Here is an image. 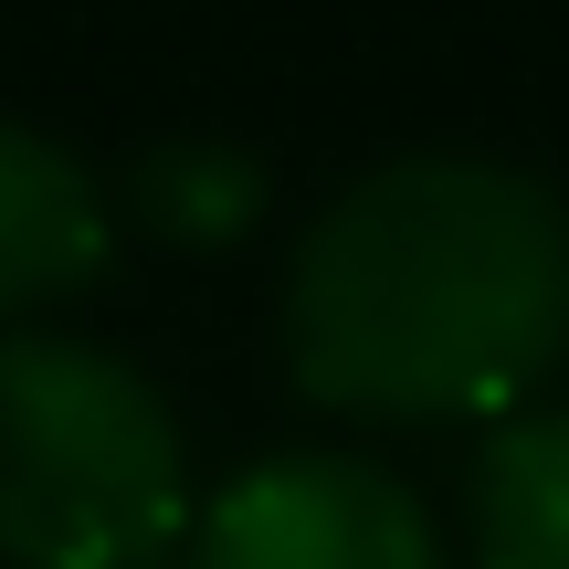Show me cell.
<instances>
[{
	"label": "cell",
	"instance_id": "1",
	"mask_svg": "<svg viewBox=\"0 0 569 569\" xmlns=\"http://www.w3.org/2000/svg\"><path fill=\"white\" fill-rule=\"evenodd\" d=\"M569 348V201L507 159H390L306 222L284 369L327 411H517Z\"/></svg>",
	"mask_w": 569,
	"mask_h": 569
},
{
	"label": "cell",
	"instance_id": "2",
	"mask_svg": "<svg viewBox=\"0 0 569 569\" xmlns=\"http://www.w3.org/2000/svg\"><path fill=\"white\" fill-rule=\"evenodd\" d=\"M190 538V465L169 401L117 348L11 327L0 338V559L159 569Z\"/></svg>",
	"mask_w": 569,
	"mask_h": 569
},
{
	"label": "cell",
	"instance_id": "3",
	"mask_svg": "<svg viewBox=\"0 0 569 569\" xmlns=\"http://www.w3.org/2000/svg\"><path fill=\"white\" fill-rule=\"evenodd\" d=\"M190 569H443V538L369 453H274L190 517Z\"/></svg>",
	"mask_w": 569,
	"mask_h": 569
},
{
	"label": "cell",
	"instance_id": "4",
	"mask_svg": "<svg viewBox=\"0 0 569 569\" xmlns=\"http://www.w3.org/2000/svg\"><path fill=\"white\" fill-rule=\"evenodd\" d=\"M106 243H117V222H106L96 169H84L63 138L0 117V317L96 284Z\"/></svg>",
	"mask_w": 569,
	"mask_h": 569
},
{
	"label": "cell",
	"instance_id": "5",
	"mask_svg": "<svg viewBox=\"0 0 569 569\" xmlns=\"http://www.w3.org/2000/svg\"><path fill=\"white\" fill-rule=\"evenodd\" d=\"M475 569H569V411H507L465 486Z\"/></svg>",
	"mask_w": 569,
	"mask_h": 569
},
{
	"label": "cell",
	"instance_id": "6",
	"mask_svg": "<svg viewBox=\"0 0 569 569\" xmlns=\"http://www.w3.org/2000/svg\"><path fill=\"white\" fill-rule=\"evenodd\" d=\"M127 201H138V222L159 232V243H232V232L264 211V159L253 148H222V138H169L138 159V180H127Z\"/></svg>",
	"mask_w": 569,
	"mask_h": 569
}]
</instances>
